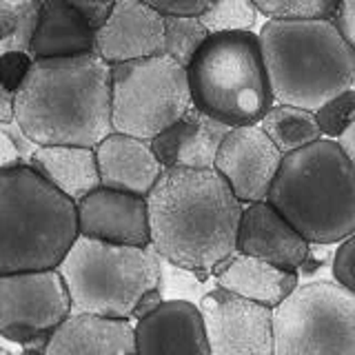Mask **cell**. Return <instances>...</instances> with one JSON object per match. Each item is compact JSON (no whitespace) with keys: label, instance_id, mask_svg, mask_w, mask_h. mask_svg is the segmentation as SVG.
<instances>
[{"label":"cell","instance_id":"6da1fadb","mask_svg":"<svg viewBox=\"0 0 355 355\" xmlns=\"http://www.w3.org/2000/svg\"><path fill=\"white\" fill-rule=\"evenodd\" d=\"M149 202L151 244L189 271H214L238 251L244 202L216 166H166Z\"/></svg>","mask_w":355,"mask_h":355},{"label":"cell","instance_id":"7a4b0ae2","mask_svg":"<svg viewBox=\"0 0 355 355\" xmlns=\"http://www.w3.org/2000/svg\"><path fill=\"white\" fill-rule=\"evenodd\" d=\"M111 89V64L98 53L40 58L16 92V120L40 147H98L116 131Z\"/></svg>","mask_w":355,"mask_h":355},{"label":"cell","instance_id":"3957f363","mask_svg":"<svg viewBox=\"0 0 355 355\" xmlns=\"http://www.w3.org/2000/svg\"><path fill=\"white\" fill-rule=\"evenodd\" d=\"M258 36L275 103L318 111L353 87L355 47L331 18H269Z\"/></svg>","mask_w":355,"mask_h":355},{"label":"cell","instance_id":"277c9868","mask_svg":"<svg viewBox=\"0 0 355 355\" xmlns=\"http://www.w3.org/2000/svg\"><path fill=\"white\" fill-rule=\"evenodd\" d=\"M0 273L58 269L80 236L78 202L31 164L0 169Z\"/></svg>","mask_w":355,"mask_h":355},{"label":"cell","instance_id":"5b68a950","mask_svg":"<svg viewBox=\"0 0 355 355\" xmlns=\"http://www.w3.org/2000/svg\"><path fill=\"white\" fill-rule=\"evenodd\" d=\"M269 202L309 242H342L355 233V166L333 138L284 153Z\"/></svg>","mask_w":355,"mask_h":355},{"label":"cell","instance_id":"8992f818","mask_svg":"<svg viewBox=\"0 0 355 355\" xmlns=\"http://www.w3.org/2000/svg\"><path fill=\"white\" fill-rule=\"evenodd\" d=\"M187 69L193 105L231 127L260 125L275 105L260 36L253 31L211 33Z\"/></svg>","mask_w":355,"mask_h":355},{"label":"cell","instance_id":"52a82bcc","mask_svg":"<svg viewBox=\"0 0 355 355\" xmlns=\"http://www.w3.org/2000/svg\"><path fill=\"white\" fill-rule=\"evenodd\" d=\"M58 271L76 311L133 318L142 295L160 286L162 258L153 244H114L80 233Z\"/></svg>","mask_w":355,"mask_h":355},{"label":"cell","instance_id":"ba28073f","mask_svg":"<svg viewBox=\"0 0 355 355\" xmlns=\"http://www.w3.org/2000/svg\"><path fill=\"white\" fill-rule=\"evenodd\" d=\"M114 129L142 140L175 125L193 107L189 69L166 53L111 64Z\"/></svg>","mask_w":355,"mask_h":355},{"label":"cell","instance_id":"9c48e42d","mask_svg":"<svg viewBox=\"0 0 355 355\" xmlns=\"http://www.w3.org/2000/svg\"><path fill=\"white\" fill-rule=\"evenodd\" d=\"M275 355H355V293L329 280L297 284L273 309Z\"/></svg>","mask_w":355,"mask_h":355},{"label":"cell","instance_id":"30bf717a","mask_svg":"<svg viewBox=\"0 0 355 355\" xmlns=\"http://www.w3.org/2000/svg\"><path fill=\"white\" fill-rule=\"evenodd\" d=\"M71 311L73 300L58 269L0 273V336L7 342L51 338Z\"/></svg>","mask_w":355,"mask_h":355},{"label":"cell","instance_id":"8fae6325","mask_svg":"<svg viewBox=\"0 0 355 355\" xmlns=\"http://www.w3.org/2000/svg\"><path fill=\"white\" fill-rule=\"evenodd\" d=\"M214 355H275L273 306L214 286L200 297Z\"/></svg>","mask_w":355,"mask_h":355},{"label":"cell","instance_id":"7c38bea8","mask_svg":"<svg viewBox=\"0 0 355 355\" xmlns=\"http://www.w3.org/2000/svg\"><path fill=\"white\" fill-rule=\"evenodd\" d=\"M284 160V153L275 147L260 125L233 127L216 158V169L227 178L244 205L269 200L271 187Z\"/></svg>","mask_w":355,"mask_h":355},{"label":"cell","instance_id":"4fadbf2b","mask_svg":"<svg viewBox=\"0 0 355 355\" xmlns=\"http://www.w3.org/2000/svg\"><path fill=\"white\" fill-rule=\"evenodd\" d=\"M238 251L288 271H300L313 255V242H309L269 200H260L244 205Z\"/></svg>","mask_w":355,"mask_h":355},{"label":"cell","instance_id":"5bb4252c","mask_svg":"<svg viewBox=\"0 0 355 355\" xmlns=\"http://www.w3.org/2000/svg\"><path fill=\"white\" fill-rule=\"evenodd\" d=\"M80 233L114 244H151L149 202L144 196H136L120 189L98 187L78 202Z\"/></svg>","mask_w":355,"mask_h":355},{"label":"cell","instance_id":"9a60e30c","mask_svg":"<svg viewBox=\"0 0 355 355\" xmlns=\"http://www.w3.org/2000/svg\"><path fill=\"white\" fill-rule=\"evenodd\" d=\"M96 53L109 64L164 53V14L144 0H116Z\"/></svg>","mask_w":355,"mask_h":355},{"label":"cell","instance_id":"2e32d148","mask_svg":"<svg viewBox=\"0 0 355 355\" xmlns=\"http://www.w3.org/2000/svg\"><path fill=\"white\" fill-rule=\"evenodd\" d=\"M138 353L209 355V340L200 306L187 297H166L136 322Z\"/></svg>","mask_w":355,"mask_h":355},{"label":"cell","instance_id":"e0dca14e","mask_svg":"<svg viewBox=\"0 0 355 355\" xmlns=\"http://www.w3.org/2000/svg\"><path fill=\"white\" fill-rule=\"evenodd\" d=\"M138 353L129 318L76 311L51 333L44 355H131Z\"/></svg>","mask_w":355,"mask_h":355},{"label":"cell","instance_id":"ac0fdd59","mask_svg":"<svg viewBox=\"0 0 355 355\" xmlns=\"http://www.w3.org/2000/svg\"><path fill=\"white\" fill-rule=\"evenodd\" d=\"M233 127L196 105L187 114L151 140L155 155L164 166H216L218 151Z\"/></svg>","mask_w":355,"mask_h":355},{"label":"cell","instance_id":"d6986e66","mask_svg":"<svg viewBox=\"0 0 355 355\" xmlns=\"http://www.w3.org/2000/svg\"><path fill=\"white\" fill-rule=\"evenodd\" d=\"M103 187L147 198L166 166L155 155L151 140L114 131L96 147Z\"/></svg>","mask_w":355,"mask_h":355},{"label":"cell","instance_id":"ffe728a7","mask_svg":"<svg viewBox=\"0 0 355 355\" xmlns=\"http://www.w3.org/2000/svg\"><path fill=\"white\" fill-rule=\"evenodd\" d=\"M98 49V31L71 0H44L29 53L40 58H73Z\"/></svg>","mask_w":355,"mask_h":355},{"label":"cell","instance_id":"44dd1931","mask_svg":"<svg viewBox=\"0 0 355 355\" xmlns=\"http://www.w3.org/2000/svg\"><path fill=\"white\" fill-rule=\"evenodd\" d=\"M214 277L218 286H225L242 297L255 300V302L273 309L284 302L300 284L297 271L282 269V266L240 251L222 260L214 269Z\"/></svg>","mask_w":355,"mask_h":355},{"label":"cell","instance_id":"7402d4cb","mask_svg":"<svg viewBox=\"0 0 355 355\" xmlns=\"http://www.w3.org/2000/svg\"><path fill=\"white\" fill-rule=\"evenodd\" d=\"M31 166L38 169L62 193L80 202L85 196L103 187L98 169L96 147L80 144H44L31 158Z\"/></svg>","mask_w":355,"mask_h":355},{"label":"cell","instance_id":"603a6c76","mask_svg":"<svg viewBox=\"0 0 355 355\" xmlns=\"http://www.w3.org/2000/svg\"><path fill=\"white\" fill-rule=\"evenodd\" d=\"M260 127L269 133V138L282 153L297 151L324 138L315 111L282 103H275L266 111V116L260 120Z\"/></svg>","mask_w":355,"mask_h":355},{"label":"cell","instance_id":"cb8c5ba5","mask_svg":"<svg viewBox=\"0 0 355 355\" xmlns=\"http://www.w3.org/2000/svg\"><path fill=\"white\" fill-rule=\"evenodd\" d=\"M44 0H0V53L29 51Z\"/></svg>","mask_w":355,"mask_h":355},{"label":"cell","instance_id":"d4e9b609","mask_svg":"<svg viewBox=\"0 0 355 355\" xmlns=\"http://www.w3.org/2000/svg\"><path fill=\"white\" fill-rule=\"evenodd\" d=\"M211 31L200 16H164V53L189 67Z\"/></svg>","mask_w":355,"mask_h":355},{"label":"cell","instance_id":"484cf974","mask_svg":"<svg viewBox=\"0 0 355 355\" xmlns=\"http://www.w3.org/2000/svg\"><path fill=\"white\" fill-rule=\"evenodd\" d=\"M200 20L211 33L218 31H251L258 20V7L253 0H216Z\"/></svg>","mask_w":355,"mask_h":355},{"label":"cell","instance_id":"4316f807","mask_svg":"<svg viewBox=\"0 0 355 355\" xmlns=\"http://www.w3.org/2000/svg\"><path fill=\"white\" fill-rule=\"evenodd\" d=\"M266 18H333L340 0H253Z\"/></svg>","mask_w":355,"mask_h":355},{"label":"cell","instance_id":"83f0119b","mask_svg":"<svg viewBox=\"0 0 355 355\" xmlns=\"http://www.w3.org/2000/svg\"><path fill=\"white\" fill-rule=\"evenodd\" d=\"M315 118H318L322 133H324V138L338 140L355 122V87L327 100V103L315 111Z\"/></svg>","mask_w":355,"mask_h":355},{"label":"cell","instance_id":"f1b7e54d","mask_svg":"<svg viewBox=\"0 0 355 355\" xmlns=\"http://www.w3.org/2000/svg\"><path fill=\"white\" fill-rule=\"evenodd\" d=\"M36 58L29 51H5L0 55V87L18 92L27 80Z\"/></svg>","mask_w":355,"mask_h":355},{"label":"cell","instance_id":"f546056e","mask_svg":"<svg viewBox=\"0 0 355 355\" xmlns=\"http://www.w3.org/2000/svg\"><path fill=\"white\" fill-rule=\"evenodd\" d=\"M333 277L355 293V233L340 242L333 255Z\"/></svg>","mask_w":355,"mask_h":355},{"label":"cell","instance_id":"4dcf8cb0","mask_svg":"<svg viewBox=\"0 0 355 355\" xmlns=\"http://www.w3.org/2000/svg\"><path fill=\"white\" fill-rule=\"evenodd\" d=\"M144 3L160 9L164 16H202L216 0H144Z\"/></svg>","mask_w":355,"mask_h":355},{"label":"cell","instance_id":"1f68e13d","mask_svg":"<svg viewBox=\"0 0 355 355\" xmlns=\"http://www.w3.org/2000/svg\"><path fill=\"white\" fill-rule=\"evenodd\" d=\"M71 3L78 7V11L87 18V22L96 31L105 27V22L109 20L111 11L116 7V0H71Z\"/></svg>","mask_w":355,"mask_h":355},{"label":"cell","instance_id":"d6a6232c","mask_svg":"<svg viewBox=\"0 0 355 355\" xmlns=\"http://www.w3.org/2000/svg\"><path fill=\"white\" fill-rule=\"evenodd\" d=\"M0 131H5L7 136L16 142V147L22 155V160H25V164H31V158L36 155V151L40 149V144L27 136V131L20 127V122L14 120V122H0Z\"/></svg>","mask_w":355,"mask_h":355},{"label":"cell","instance_id":"836d02e7","mask_svg":"<svg viewBox=\"0 0 355 355\" xmlns=\"http://www.w3.org/2000/svg\"><path fill=\"white\" fill-rule=\"evenodd\" d=\"M338 25V29L344 33L353 47H355V0H340L336 16L331 18Z\"/></svg>","mask_w":355,"mask_h":355},{"label":"cell","instance_id":"e575fe53","mask_svg":"<svg viewBox=\"0 0 355 355\" xmlns=\"http://www.w3.org/2000/svg\"><path fill=\"white\" fill-rule=\"evenodd\" d=\"M18 164H25V160H22L16 142L5 131H0V169H11V166Z\"/></svg>","mask_w":355,"mask_h":355},{"label":"cell","instance_id":"d590c367","mask_svg":"<svg viewBox=\"0 0 355 355\" xmlns=\"http://www.w3.org/2000/svg\"><path fill=\"white\" fill-rule=\"evenodd\" d=\"M162 291H160V286H155V288H151V291H147L142 295V300L138 302V306H136V311H133V318L136 320H140L142 315H147V313H151V311L158 306L160 302H162Z\"/></svg>","mask_w":355,"mask_h":355},{"label":"cell","instance_id":"8d00e7d4","mask_svg":"<svg viewBox=\"0 0 355 355\" xmlns=\"http://www.w3.org/2000/svg\"><path fill=\"white\" fill-rule=\"evenodd\" d=\"M16 120V92L0 87V122Z\"/></svg>","mask_w":355,"mask_h":355},{"label":"cell","instance_id":"74e56055","mask_svg":"<svg viewBox=\"0 0 355 355\" xmlns=\"http://www.w3.org/2000/svg\"><path fill=\"white\" fill-rule=\"evenodd\" d=\"M338 144L342 147V151L349 155L351 164L355 166V122H353V125L338 138Z\"/></svg>","mask_w":355,"mask_h":355},{"label":"cell","instance_id":"f35d334b","mask_svg":"<svg viewBox=\"0 0 355 355\" xmlns=\"http://www.w3.org/2000/svg\"><path fill=\"white\" fill-rule=\"evenodd\" d=\"M353 87H355V78H353Z\"/></svg>","mask_w":355,"mask_h":355}]
</instances>
